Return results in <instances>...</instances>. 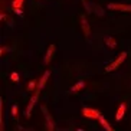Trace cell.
Wrapping results in <instances>:
<instances>
[{
  "label": "cell",
  "instance_id": "obj_1",
  "mask_svg": "<svg viewBox=\"0 0 131 131\" xmlns=\"http://www.w3.org/2000/svg\"><path fill=\"white\" fill-rule=\"evenodd\" d=\"M127 59V52H121V53L117 56V59L114 62H111V63H108L107 66H105V72H112V71L118 69L119 66L124 63V61Z\"/></svg>",
  "mask_w": 131,
  "mask_h": 131
},
{
  "label": "cell",
  "instance_id": "obj_2",
  "mask_svg": "<svg viewBox=\"0 0 131 131\" xmlns=\"http://www.w3.org/2000/svg\"><path fill=\"white\" fill-rule=\"evenodd\" d=\"M39 92H40V89H36L35 92H33V95H32L30 101H29V105H27V107H26V110H25V117H26V118H30L32 110H33V107H35V105H36V102H38Z\"/></svg>",
  "mask_w": 131,
  "mask_h": 131
},
{
  "label": "cell",
  "instance_id": "obj_3",
  "mask_svg": "<svg viewBox=\"0 0 131 131\" xmlns=\"http://www.w3.org/2000/svg\"><path fill=\"white\" fill-rule=\"evenodd\" d=\"M82 115H84L85 118H89V119H98L101 115V111H98L95 108L85 107V108H82Z\"/></svg>",
  "mask_w": 131,
  "mask_h": 131
},
{
  "label": "cell",
  "instance_id": "obj_4",
  "mask_svg": "<svg viewBox=\"0 0 131 131\" xmlns=\"http://www.w3.org/2000/svg\"><path fill=\"white\" fill-rule=\"evenodd\" d=\"M108 10H117V12H131V4H124V3H108L107 4Z\"/></svg>",
  "mask_w": 131,
  "mask_h": 131
},
{
  "label": "cell",
  "instance_id": "obj_5",
  "mask_svg": "<svg viewBox=\"0 0 131 131\" xmlns=\"http://www.w3.org/2000/svg\"><path fill=\"white\" fill-rule=\"evenodd\" d=\"M40 110H42L43 115H45V119H46V128L49 131H53L55 130V121H53V118H52V115L48 112V110H46V107H45V105H42V107H40Z\"/></svg>",
  "mask_w": 131,
  "mask_h": 131
},
{
  "label": "cell",
  "instance_id": "obj_6",
  "mask_svg": "<svg viewBox=\"0 0 131 131\" xmlns=\"http://www.w3.org/2000/svg\"><path fill=\"white\" fill-rule=\"evenodd\" d=\"M55 49H56V46H55V45H49V48H48V50H46V53H45V58H43L45 65H48V63L52 61V58H53V55H55Z\"/></svg>",
  "mask_w": 131,
  "mask_h": 131
},
{
  "label": "cell",
  "instance_id": "obj_7",
  "mask_svg": "<svg viewBox=\"0 0 131 131\" xmlns=\"http://www.w3.org/2000/svg\"><path fill=\"white\" fill-rule=\"evenodd\" d=\"M81 27H82V32H84L85 38H88V36L91 35V26H89V23L86 22V19H85V15L81 16Z\"/></svg>",
  "mask_w": 131,
  "mask_h": 131
},
{
  "label": "cell",
  "instance_id": "obj_8",
  "mask_svg": "<svg viewBox=\"0 0 131 131\" xmlns=\"http://www.w3.org/2000/svg\"><path fill=\"white\" fill-rule=\"evenodd\" d=\"M49 77H50V71H45V72H43V75H42V78L38 81V89H40V91H42L43 86H45V84H46V81L49 79Z\"/></svg>",
  "mask_w": 131,
  "mask_h": 131
},
{
  "label": "cell",
  "instance_id": "obj_9",
  "mask_svg": "<svg viewBox=\"0 0 131 131\" xmlns=\"http://www.w3.org/2000/svg\"><path fill=\"white\" fill-rule=\"evenodd\" d=\"M125 110H127V105L123 102V104L118 107V110H117V114H115V119H117V121H121V119L124 118V115H125Z\"/></svg>",
  "mask_w": 131,
  "mask_h": 131
},
{
  "label": "cell",
  "instance_id": "obj_10",
  "mask_svg": "<svg viewBox=\"0 0 131 131\" xmlns=\"http://www.w3.org/2000/svg\"><path fill=\"white\" fill-rule=\"evenodd\" d=\"M98 121H100L101 127L104 128L105 131H114V128H112L111 125H110V123H108L107 119H105V117L102 115V114H101V115H100V118H98Z\"/></svg>",
  "mask_w": 131,
  "mask_h": 131
},
{
  "label": "cell",
  "instance_id": "obj_11",
  "mask_svg": "<svg viewBox=\"0 0 131 131\" xmlns=\"http://www.w3.org/2000/svg\"><path fill=\"white\" fill-rule=\"evenodd\" d=\"M104 42H105V45H107L110 49H115V48H117V40L112 38V36H105Z\"/></svg>",
  "mask_w": 131,
  "mask_h": 131
},
{
  "label": "cell",
  "instance_id": "obj_12",
  "mask_svg": "<svg viewBox=\"0 0 131 131\" xmlns=\"http://www.w3.org/2000/svg\"><path fill=\"white\" fill-rule=\"evenodd\" d=\"M84 88H85V81H78L73 86H71V92L77 94V92H79V91H82Z\"/></svg>",
  "mask_w": 131,
  "mask_h": 131
},
{
  "label": "cell",
  "instance_id": "obj_13",
  "mask_svg": "<svg viewBox=\"0 0 131 131\" xmlns=\"http://www.w3.org/2000/svg\"><path fill=\"white\" fill-rule=\"evenodd\" d=\"M0 130H4V123H3V98H0Z\"/></svg>",
  "mask_w": 131,
  "mask_h": 131
},
{
  "label": "cell",
  "instance_id": "obj_14",
  "mask_svg": "<svg viewBox=\"0 0 131 131\" xmlns=\"http://www.w3.org/2000/svg\"><path fill=\"white\" fill-rule=\"evenodd\" d=\"M36 89H38V81H30L27 84V91L29 92H35Z\"/></svg>",
  "mask_w": 131,
  "mask_h": 131
},
{
  "label": "cell",
  "instance_id": "obj_15",
  "mask_svg": "<svg viewBox=\"0 0 131 131\" xmlns=\"http://www.w3.org/2000/svg\"><path fill=\"white\" fill-rule=\"evenodd\" d=\"M25 0H13V10H17V9H22V4H23Z\"/></svg>",
  "mask_w": 131,
  "mask_h": 131
},
{
  "label": "cell",
  "instance_id": "obj_16",
  "mask_svg": "<svg viewBox=\"0 0 131 131\" xmlns=\"http://www.w3.org/2000/svg\"><path fill=\"white\" fill-rule=\"evenodd\" d=\"M94 13H96L98 16H104V10H102V7H101V6H96V4H94Z\"/></svg>",
  "mask_w": 131,
  "mask_h": 131
},
{
  "label": "cell",
  "instance_id": "obj_17",
  "mask_svg": "<svg viewBox=\"0 0 131 131\" xmlns=\"http://www.w3.org/2000/svg\"><path fill=\"white\" fill-rule=\"evenodd\" d=\"M12 118L17 119V105H13L12 107Z\"/></svg>",
  "mask_w": 131,
  "mask_h": 131
},
{
  "label": "cell",
  "instance_id": "obj_18",
  "mask_svg": "<svg viewBox=\"0 0 131 131\" xmlns=\"http://www.w3.org/2000/svg\"><path fill=\"white\" fill-rule=\"evenodd\" d=\"M10 79H12L13 82H17V81H19V73H17V72H12V75H10Z\"/></svg>",
  "mask_w": 131,
  "mask_h": 131
},
{
  "label": "cell",
  "instance_id": "obj_19",
  "mask_svg": "<svg viewBox=\"0 0 131 131\" xmlns=\"http://www.w3.org/2000/svg\"><path fill=\"white\" fill-rule=\"evenodd\" d=\"M6 52H7V48H6V46H3L2 49H0V55H2V56H3V55L6 53Z\"/></svg>",
  "mask_w": 131,
  "mask_h": 131
},
{
  "label": "cell",
  "instance_id": "obj_20",
  "mask_svg": "<svg viewBox=\"0 0 131 131\" xmlns=\"http://www.w3.org/2000/svg\"><path fill=\"white\" fill-rule=\"evenodd\" d=\"M0 19L4 20V19H6V15H4V13H2V15H0Z\"/></svg>",
  "mask_w": 131,
  "mask_h": 131
}]
</instances>
